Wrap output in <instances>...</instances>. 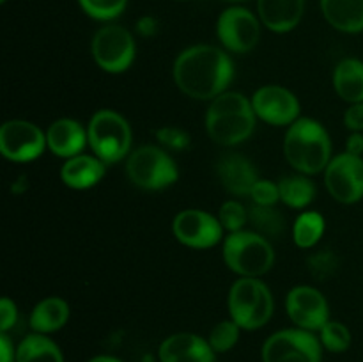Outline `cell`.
Returning a JSON list of instances; mask_svg holds the SVG:
<instances>
[{
  "label": "cell",
  "instance_id": "obj_1",
  "mask_svg": "<svg viewBox=\"0 0 363 362\" xmlns=\"http://www.w3.org/2000/svg\"><path fill=\"white\" fill-rule=\"evenodd\" d=\"M234 78V64L223 50L211 45L186 48L174 62L177 87L194 99H215Z\"/></svg>",
  "mask_w": 363,
  "mask_h": 362
},
{
  "label": "cell",
  "instance_id": "obj_2",
  "mask_svg": "<svg viewBox=\"0 0 363 362\" xmlns=\"http://www.w3.org/2000/svg\"><path fill=\"white\" fill-rule=\"evenodd\" d=\"M252 99L240 92L225 91L216 96L206 114L208 135L220 146H236L247 141L255 130Z\"/></svg>",
  "mask_w": 363,
  "mask_h": 362
},
{
  "label": "cell",
  "instance_id": "obj_3",
  "mask_svg": "<svg viewBox=\"0 0 363 362\" xmlns=\"http://www.w3.org/2000/svg\"><path fill=\"white\" fill-rule=\"evenodd\" d=\"M284 155L298 172H321L332 160V142L328 131L318 121L300 117L287 130L284 138Z\"/></svg>",
  "mask_w": 363,
  "mask_h": 362
},
{
  "label": "cell",
  "instance_id": "obj_4",
  "mask_svg": "<svg viewBox=\"0 0 363 362\" xmlns=\"http://www.w3.org/2000/svg\"><path fill=\"white\" fill-rule=\"evenodd\" d=\"M223 261L241 277H261L275 263V252L269 241L255 231L230 233L223 241Z\"/></svg>",
  "mask_w": 363,
  "mask_h": 362
},
{
  "label": "cell",
  "instance_id": "obj_5",
  "mask_svg": "<svg viewBox=\"0 0 363 362\" xmlns=\"http://www.w3.org/2000/svg\"><path fill=\"white\" fill-rule=\"evenodd\" d=\"M229 312L241 329H261L273 314L272 291L255 277H241L229 291Z\"/></svg>",
  "mask_w": 363,
  "mask_h": 362
},
{
  "label": "cell",
  "instance_id": "obj_6",
  "mask_svg": "<svg viewBox=\"0 0 363 362\" xmlns=\"http://www.w3.org/2000/svg\"><path fill=\"white\" fill-rule=\"evenodd\" d=\"M89 146L94 156L105 163H117L130 153L131 128L121 114L99 110L87 126Z\"/></svg>",
  "mask_w": 363,
  "mask_h": 362
},
{
  "label": "cell",
  "instance_id": "obj_7",
  "mask_svg": "<svg viewBox=\"0 0 363 362\" xmlns=\"http://www.w3.org/2000/svg\"><path fill=\"white\" fill-rule=\"evenodd\" d=\"M126 174L131 183L144 190H162L177 181L176 162L167 151L156 146L135 149L126 163Z\"/></svg>",
  "mask_w": 363,
  "mask_h": 362
},
{
  "label": "cell",
  "instance_id": "obj_8",
  "mask_svg": "<svg viewBox=\"0 0 363 362\" xmlns=\"http://www.w3.org/2000/svg\"><path fill=\"white\" fill-rule=\"evenodd\" d=\"M321 341L303 329L275 332L262 346V362H321Z\"/></svg>",
  "mask_w": 363,
  "mask_h": 362
},
{
  "label": "cell",
  "instance_id": "obj_9",
  "mask_svg": "<svg viewBox=\"0 0 363 362\" xmlns=\"http://www.w3.org/2000/svg\"><path fill=\"white\" fill-rule=\"evenodd\" d=\"M92 57L106 73H123L135 60V39L121 25L99 28L92 39Z\"/></svg>",
  "mask_w": 363,
  "mask_h": 362
},
{
  "label": "cell",
  "instance_id": "obj_10",
  "mask_svg": "<svg viewBox=\"0 0 363 362\" xmlns=\"http://www.w3.org/2000/svg\"><path fill=\"white\" fill-rule=\"evenodd\" d=\"M325 185L330 195L342 204H353L363 197L362 156L342 153L330 160L325 169Z\"/></svg>",
  "mask_w": 363,
  "mask_h": 362
},
{
  "label": "cell",
  "instance_id": "obj_11",
  "mask_svg": "<svg viewBox=\"0 0 363 362\" xmlns=\"http://www.w3.org/2000/svg\"><path fill=\"white\" fill-rule=\"evenodd\" d=\"M45 148L46 135L34 123L13 119L0 128V151L11 162H32L41 156Z\"/></svg>",
  "mask_w": 363,
  "mask_h": 362
},
{
  "label": "cell",
  "instance_id": "obj_12",
  "mask_svg": "<svg viewBox=\"0 0 363 362\" xmlns=\"http://www.w3.org/2000/svg\"><path fill=\"white\" fill-rule=\"evenodd\" d=\"M216 32L229 52L247 53L257 45L261 28L257 18L250 11L245 7H229L220 14Z\"/></svg>",
  "mask_w": 363,
  "mask_h": 362
},
{
  "label": "cell",
  "instance_id": "obj_13",
  "mask_svg": "<svg viewBox=\"0 0 363 362\" xmlns=\"http://www.w3.org/2000/svg\"><path fill=\"white\" fill-rule=\"evenodd\" d=\"M172 231L177 240L191 248H209L222 240L223 227L216 216L204 209H184L174 219Z\"/></svg>",
  "mask_w": 363,
  "mask_h": 362
},
{
  "label": "cell",
  "instance_id": "obj_14",
  "mask_svg": "<svg viewBox=\"0 0 363 362\" xmlns=\"http://www.w3.org/2000/svg\"><path fill=\"white\" fill-rule=\"evenodd\" d=\"M287 314L298 329L321 330L330 322L328 302L325 295L312 286H296L289 291L286 300Z\"/></svg>",
  "mask_w": 363,
  "mask_h": 362
},
{
  "label": "cell",
  "instance_id": "obj_15",
  "mask_svg": "<svg viewBox=\"0 0 363 362\" xmlns=\"http://www.w3.org/2000/svg\"><path fill=\"white\" fill-rule=\"evenodd\" d=\"M252 106L259 119L273 126H291L300 119V102L293 92L280 85H266L255 91Z\"/></svg>",
  "mask_w": 363,
  "mask_h": 362
},
{
  "label": "cell",
  "instance_id": "obj_16",
  "mask_svg": "<svg viewBox=\"0 0 363 362\" xmlns=\"http://www.w3.org/2000/svg\"><path fill=\"white\" fill-rule=\"evenodd\" d=\"M162 362H215V350L209 341L190 332L174 334L160 344Z\"/></svg>",
  "mask_w": 363,
  "mask_h": 362
},
{
  "label": "cell",
  "instance_id": "obj_17",
  "mask_svg": "<svg viewBox=\"0 0 363 362\" xmlns=\"http://www.w3.org/2000/svg\"><path fill=\"white\" fill-rule=\"evenodd\" d=\"M216 174L222 187L234 195H250L252 188L259 181L250 160L238 153L223 155L216 163Z\"/></svg>",
  "mask_w": 363,
  "mask_h": 362
},
{
  "label": "cell",
  "instance_id": "obj_18",
  "mask_svg": "<svg viewBox=\"0 0 363 362\" xmlns=\"http://www.w3.org/2000/svg\"><path fill=\"white\" fill-rule=\"evenodd\" d=\"M89 142L84 126L74 119H59L50 124L46 131V146L50 151L62 158H73L82 155Z\"/></svg>",
  "mask_w": 363,
  "mask_h": 362
},
{
  "label": "cell",
  "instance_id": "obj_19",
  "mask_svg": "<svg viewBox=\"0 0 363 362\" xmlns=\"http://www.w3.org/2000/svg\"><path fill=\"white\" fill-rule=\"evenodd\" d=\"M259 18L277 34L289 32L303 16L305 0H257Z\"/></svg>",
  "mask_w": 363,
  "mask_h": 362
},
{
  "label": "cell",
  "instance_id": "obj_20",
  "mask_svg": "<svg viewBox=\"0 0 363 362\" xmlns=\"http://www.w3.org/2000/svg\"><path fill=\"white\" fill-rule=\"evenodd\" d=\"M106 163L101 162L98 156L91 155H77L73 158H67L60 169V177L64 183L74 190H85L103 180L106 170Z\"/></svg>",
  "mask_w": 363,
  "mask_h": 362
},
{
  "label": "cell",
  "instance_id": "obj_21",
  "mask_svg": "<svg viewBox=\"0 0 363 362\" xmlns=\"http://www.w3.org/2000/svg\"><path fill=\"white\" fill-rule=\"evenodd\" d=\"M321 11L337 31L346 34L363 31V0H321Z\"/></svg>",
  "mask_w": 363,
  "mask_h": 362
},
{
  "label": "cell",
  "instance_id": "obj_22",
  "mask_svg": "<svg viewBox=\"0 0 363 362\" xmlns=\"http://www.w3.org/2000/svg\"><path fill=\"white\" fill-rule=\"evenodd\" d=\"M333 87L337 94L350 103L363 102V62L358 59H344L333 71Z\"/></svg>",
  "mask_w": 363,
  "mask_h": 362
},
{
  "label": "cell",
  "instance_id": "obj_23",
  "mask_svg": "<svg viewBox=\"0 0 363 362\" xmlns=\"http://www.w3.org/2000/svg\"><path fill=\"white\" fill-rule=\"evenodd\" d=\"M69 318V305L59 297H50L39 302L30 314V327L38 334H50L62 329Z\"/></svg>",
  "mask_w": 363,
  "mask_h": 362
},
{
  "label": "cell",
  "instance_id": "obj_24",
  "mask_svg": "<svg viewBox=\"0 0 363 362\" xmlns=\"http://www.w3.org/2000/svg\"><path fill=\"white\" fill-rule=\"evenodd\" d=\"M16 362H64V357L52 339L35 332L18 344Z\"/></svg>",
  "mask_w": 363,
  "mask_h": 362
},
{
  "label": "cell",
  "instance_id": "obj_25",
  "mask_svg": "<svg viewBox=\"0 0 363 362\" xmlns=\"http://www.w3.org/2000/svg\"><path fill=\"white\" fill-rule=\"evenodd\" d=\"M280 201L289 208H307L315 197V185L308 177L300 176H286L279 181Z\"/></svg>",
  "mask_w": 363,
  "mask_h": 362
},
{
  "label": "cell",
  "instance_id": "obj_26",
  "mask_svg": "<svg viewBox=\"0 0 363 362\" xmlns=\"http://www.w3.org/2000/svg\"><path fill=\"white\" fill-rule=\"evenodd\" d=\"M248 224L254 227L255 233L264 236L266 240L279 238L286 231V219L273 206H252L248 209Z\"/></svg>",
  "mask_w": 363,
  "mask_h": 362
},
{
  "label": "cell",
  "instance_id": "obj_27",
  "mask_svg": "<svg viewBox=\"0 0 363 362\" xmlns=\"http://www.w3.org/2000/svg\"><path fill=\"white\" fill-rule=\"evenodd\" d=\"M325 233V219L318 212H305L294 220L293 240L298 247L311 248Z\"/></svg>",
  "mask_w": 363,
  "mask_h": 362
},
{
  "label": "cell",
  "instance_id": "obj_28",
  "mask_svg": "<svg viewBox=\"0 0 363 362\" xmlns=\"http://www.w3.org/2000/svg\"><path fill=\"white\" fill-rule=\"evenodd\" d=\"M321 344L333 353H342L351 346V332L344 323L328 322L321 330Z\"/></svg>",
  "mask_w": 363,
  "mask_h": 362
},
{
  "label": "cell",
  "instance_id": "obj_29",
  "mask_svg": "<svg viewBox=\"0 0 363 362\" xmlns=\"http://www.w3.org/2000/svg\"><path fill=\"white\" fill-rule=\"evenodd\" d=\"M240 329L241 327L234 319H223V322L216 323L208 339L213 350L218 353L229 351L240 339Z\"/></svg>",
  "mask_w": 363,
  "mask_h": 362
},
{
  "label": "cell",
  "instance_id": "obj_30",
  "mask_svg": "<svg viewBox=\"0 0 363 362\" xmlns=\"http://www.w3.org/2000/svg\"><path fill=\"white\" fill-rule=\"evenodd\" d=\"M78 4L94 20L108 21L123 14L128 0H78Z\"/></svg>",
  "mask_w": 363,
  "mask_h": 362
},
{
  "label": "cell",
  "instance_id": "obj_31",
  "mask_svg": "<svg viewBox=\"0 0 363 362\" xmlns=\"http://www.w3.org/2000/svg\"><path fill=\"white\" fill-rule=\"evenodd\" d=\"M339 263V256L333 251H319L307 259L308 273L315 280L323 283V280H328L337 272Z\"/></svg>",
  "mask_w": 363,
  "mask_h": 362
},
{
  "label": "cell",
  "instance_id": "obj_32",
  "mask_svg": "<svg viewBox=\"0 0 363 362\" xmlns=\"http://www.w3.org/2000/svg\"><path fill=\"white\" fill-rule=\"evenodd\" d=\"M218 220L223 229L238 233V231H243V227L248 224V209L241 202L227 201L220 208Z\"/></svg>",
  "mask_w": 363,
  "mask_h": 362
},
{
  "label": "cell",
  "instance_id": "obj_33",
  "mask_svg": "<svg viewBox=\"0 0 363 362\" xmlns=\"http://www.w3.org/2000/svg\"><path fill=\"white\" fill-rule=\"evenodd\" d=\"M156 137L158 141L165 146L170 151H184V149L190 148V135L184 130L176 126H163L160 130H156Z\"/></svg>",
  "mask_w": 363,
  "mask_h": 362
},
{
  "label": "cell",
  "instance_id": "obj_34",
  "mask_svg": "<svg viewBox=\"0 0 363 362\" xmlns=\"http://www.w3.org/2000/svg\"><path fill=\"white\" fill-rule=\"evenodd\" d=\"M250 197L254 204L259 206H275L280 201L279 183H272L268 180H259L250 192Z\"/></svg>",
  "mask_w": 363,
  "mask_h": 362
},
{
  "label": "cell",
  "instance_id": "obj_35",
  "mask_svg": "<svg viewBox=\"0 0 363 362\" xmlns=\"http://www.w3.org/2000/svg\"><path fill=\"white\" fill-rule=\"evenodd\" d=\"M18 319V309L11 298H2L0 300V330L6 332L11 327H14Z\"/></svg>",
  "mask_w": 363,
  "mask_h": 362
},
{
  "label": "cell",
  "instance_id": "obj_36",
  "mask_svg": "<svg viewBox=\"0 0 363 362\" xmlns=\"http://www.w3.org/2000/svg\"><path fill=\"white\" fill-rule=\"evenodd\" d=\"M344 123L351 131H363V102L351 103L344 114Z\"/></svg>",
  "mask_w": 363,
  "mask_h": 362
},
{
  "label": "cell",
  "instance_id": "obj_37",
  "mask_svg": "<svg viewBox=\"0 0 363 362\" xmlns=\"http://www.w3.org/2000/svg\"><path fill=\"white\" fill-rule=\"evenodd\" d=\"M137 31L138 34L144 35V38H151L158 32V21L152 16H144L137 21Z\"/></svg>",
  "mask_w": 363,
  "mask_h": 362
},
{
  "label": "cell",
  "instance_id": "obj_38",
  "mask_svg": "<svg viewBox=\"0 0 363 362\" xmlns=\"http://www.w3.org/2000/svg\"><path fill=\"white\" fill-rule=\"evenodd\" d=\"M346 153H350V155H354V156H362V153H363V135H362V131H353V133L347 137Z\"/></svg>",
  "mask_w": 363,
  "mask_h": 362
},
{
  "label": "cell",
  "instance_id": "obj_39",
  "mask_svg": "<svg viewBox=\"0 0 363 362\" xmlns=\"http://www.w3.org/2000/svg\"><path fill=\"white\" fill-rule=\"evenodd\" d=\"M0 353H2V362H14L16 361V353H14V348L11 344L9 337L6 334L0 336Z\"/></svg>",
  "mask_w": 363,
  "mask_h": 362
},
{
  "label": "cell",
  "instance_id": "obj_40",
  "mask_svg": "<svg viewBox=\"0 0 363 362\" xmlns=\"http://www.w3.org/2000/svg\"><path fill=\"white\" fill-rule=\"evenodd\" d=\"M28 188V183H27V176H20L16 181L13 183V192L14 194H23L25 190Z\"/></svg>",
  "mask_w": 363,
  "mask_h": 362
},
{
  "label": "cell",
  "instance_id": "obj_41",
  "mask_svg": "<svg viewBox=\"0 0 363 362\" xmlns=\"http://www.w3.org/2000/svg\"><path fill=\"white\" fill-rule=\"evenodd\" d=\"M89 362H121V361H119V358H116V357H108V355H99V357L91 358Z\"/></svg>",
  "mask_w": 363,
  "mask_h": 362
},
{
  "label": "cell",
  "instance_id": "obj_42",
  "mask_svg": "<svg viewBox=\"0 0 363 362\" xmlns=\"http://www.w3.org/2000/svg\"><path fill=\"white\" fill-rule=\"evenodd\" d=\"M229 2H245V0H229Z\"/></svg>",
  "mask_w": 363,
  "mask_h": 362
},
{
  "label": "cell",
  "instance_id": "obj_43",
  "mask_svg": "<svg viewBox=\"0 0 363 362\" xmlns=\"http://www.w3.org/2000/svg\"><path fill=\"white\" fill-rule=\"evenodd\" d=\"M0 2H6V0H0Z\"/></svg>",
  "mask_w": 363,
  "mask_h": 362
},
{
  "label": "cell",
  "instance_id": "obj_44",
  "mask_svg": "<svg viewBox=\"0 0 363 362\" xmlns=\"http://www.w3.org/2000/svg\"><path fill=\"white\" fill-rule=\"evenodd\" d=\"M179 2H183V0H179Z\"/></svg>",
  "mask_w": 363,
  "mask_h": 362
}]
</instances>
